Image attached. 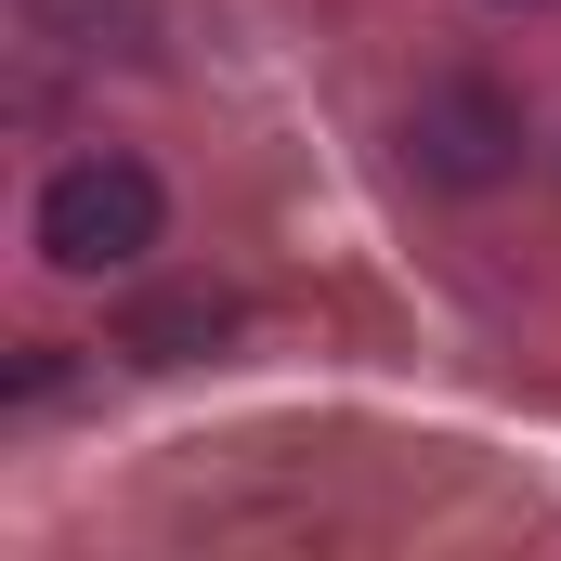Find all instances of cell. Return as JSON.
<instances>
[{
  "label": "cell",
  "instance_id": "obj_1",
  "mask_svg": "<svg viewBox=\"0 0 561 561\" xmlns=\"http://www.w3.org/2000/svg\"><path fill=\"white\" fill-rule=\"evenodd\" d=\"M157 222H170V196H157L144 157H79L39 196V262L53 275H131L144 249H157Z\"/></svg>",
  "mask_w": 561,
  "mask_h": 561
},
{
  "label": "cell",
  "instance_id": "obj_2",
  "mask_svg": "<svg viewBox=\"0 0 561 561\" xmlns=\"http://www.w3.org/2000/svg\"><path fill=\"white\" fill-rule=\"evenodd\" d=\"M431 183H457V196H483V183H510L523 170V105L496 92V79H431L419 118H405Z\"/></svg>",
  "mask_w": 561,
  "mask_h": 561
},
{
  "label": "cell",
  "instance_id": "obj_3",
  "mask_svg": "<svg viewBox=\"0 0 561 561\" xmlns=\"http://www.w3.org/2000/svg\"><path fill=\"white\" fill-rule=\"evenodd\" d=\"M222 340H236V300L222 287H170V300H131L118 313V353H144V366H196Z\"/></svg>",
  "mask_w": 561,
  "mask_h": 561
}]
</instances>
